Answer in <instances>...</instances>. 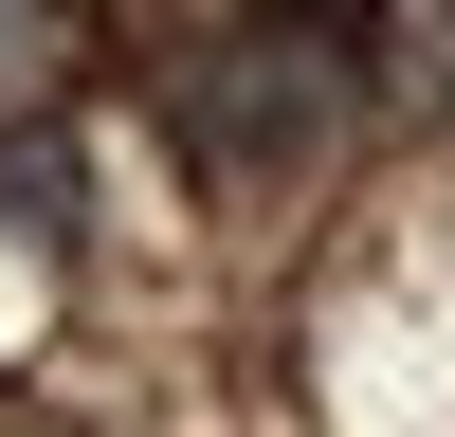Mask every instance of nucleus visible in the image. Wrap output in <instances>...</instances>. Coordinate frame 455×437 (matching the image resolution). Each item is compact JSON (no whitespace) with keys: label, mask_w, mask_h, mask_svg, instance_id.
I'll list each match as a JSON object with an SVG mask.
<instances>
[{"label":"nucleus","mask_w":455,"mask_h":437,"mask_svg":"<svg viewBox=\"0 0 455 437\" xmlns=\"http://www.w3.org/2000/svg\"><path fill=\"white\" fill-rule=\"evenodd\" d=\"M364 73H383L364 55V0H255V19H219L201 73H182V146H201L219 182H291V164L347 146Z\"/></svg>","instance_id":"obj_1"},{"label":"nucleus","mask_w":455,"mask_h":437,"mask_svg":"<svg viewBox=\"0 0 455 437\" xmlns=\"http://www.w3.org/2000/svg\"><path fill=\"white\" fill-rule=\"evenodd\" d=\"M0 237H19V255H73V146H19V164H0Z\"/></svg>","instance_id":"obj_2"},{"label":"nucleus","mask_w":455,"mask_h":437,"mask_svg":"<svg viewBox=\"0 0 455 437\" xmlns=\"http://www.w3.org/2000/svg\"><path fill=\"white\" fill-rule=\"evenodd\" d=\"M55 36H73V19H55V0H0V109H19V91H36V73H55Z\"/></svg>","instance_id":"obj_3"}]
</instances>
